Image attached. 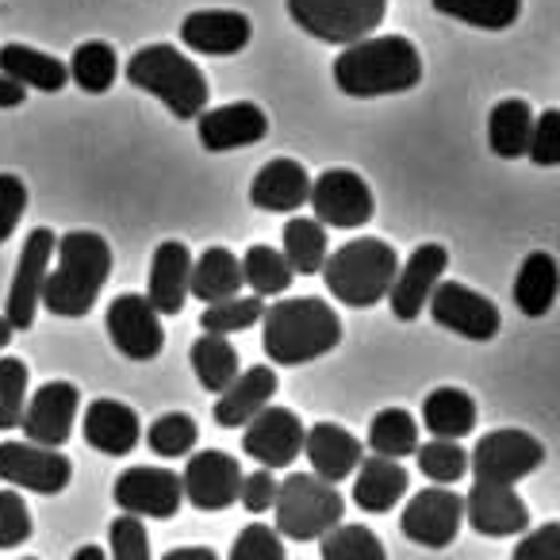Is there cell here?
<instances>
[{"instance_id": "1", "label": "cell", "mask_w": 560, "mask_h": 560, "mask_svg": "<svg viewBox=\"0 0 560 560\" xmlns=\"http://www.w3.org/2000/svg\"><path fill=\"white\" fill-rule=\"evenodd\" d=\"M58 265L47 269L43 300L50 315L81 319L96 307L101 289L112 277V246L96 231H70L55 242Z\"/></svg>"}, {"instance_id": "2", "label": "cell", "mask_w": 560, "mask_h": 560, "mask_svg": "<svg viewBox=\"0 0 560 560\" xmlns=\"http://www.w3.org/2000/svg\"><path fill=\"white\" fill-rule=\"evenodd\" d=\"M422 81V55L407 35H365L335 58V85L346 96H392Z\"/></svg>"}, {"instance_id": "3", "label": "cell", "mask_w": 560, "mask_h": 560, "mask_svg": "<svg viewBox=\"0 0 560 560\" xmlns=\"http://www.w3.org/2000/svg\"><path fill=\"white\" fill-rule=\"evenodd\" d=\"M342 342V319L327 300L296 296L261 312V346L272 365H307Z\"/></svg>"}, {"instance_id": "4", "label": "cell", "mask_w": 560, "mask_h": 560, "mask_svg": "<svg viewBox=\"0 0 560 560\" xmlns=\"http://www.w3.org/2000/svg\"><path fill=\"white\" fill-rule=\"evenodd\" d=\"M319 272L338 304L373 307L388 296L392 280L399 272V257L384 238H353L342 249L327 254Z\"/></svg>"}, {"instance_id": "5", "label": "cell", "mask_w": 560, "mask_h": 560, "mask_svg": "<svg viewBox=\"0 0 560 560\" xmlns=\"http://www.w3.org/2000/svg\"><path fill=\"white\" fill-rule=\"evenodd\" d=\"M127 81L142 93L158 96L177 119H196L208 108V78L170 43H150L127 62Z\"/></svg>"}, {"instance_id": "6", "label": "cell", "mask_w": 560, "mask_h": 560, "mask_svg": "<svg viewBox=\"0 0 560 560\" xmlns=\"http://www.w3.org/2000/svg\"><path fill=\"white\" fill-rule=\"evenodd\" d=\"M272 511H277V534L289 537V541H315L330 526H338L346 514V499L335 483L319 480L312 472H292L284 476V483H277V499H272Z\"/></svg>"}, {"instance_id": "7", "label": "cell", "mask_w": 560, "mask_h": 560, "mask_svg": "<svg viewBox=\"0 0 560 560\" xmlns=\"http://www.w3.org/2000/svg\"><path fill=\"white\" fill-rule=\"evenodd\" d=\"M289 16L296 20L300 32L350 47L384 24L388 0H289Z\"/></svg>"}, {"instance_id": "8", "label": "cell", "mask_w": 560, "mask_h": 560, "mask_svg": "<svg viewBox=\"0 0 560 560\" xmlns=\"http://www.w3.org/2000/svg\"><path fill=\"white\" fill-rule=\"evenodd\" d=\"M545 465V445L526 430H491L472 445L468 468L480 483H503L514 488L529 472Z\"/></svg>"}, {"instance_id": "9", "label": "cell", "mask_w": 560, "mask_h": 560, "mask_svg": "<svg viewBox=\"0 0 560 560\" xmlns=\"http://www.w3.org/2000/svg\"><path fill=\"white\" fill-rule=\"evenodd\" d=\"M58 234L50 226H35L27 234L24 249H20L16 272L9 284V304H4V323L12 330H32L39 319V300H43V280H47L50 257H55Z\"/></svg>"}, {"instance_id": "10", "label": "cell", "mask_w": 560, "mask_h": 560, "mask_svg": "<svg viewBox=\"0 0 560 560\" xmlns=\"http://www.w3.org/2000/svg\"><path fill=\"white\" fill-rule=\"evenodd\" d=\"M0 480L35 495H62L73 480V465L62 450L35 442H0Z\"/></svg>"}, {"instance_id": "11", "label": "cell", "mask_w": 560, "mask_h": 560, "mask_svg": "<svg viewBox=\"0 0 560 560\" xmlns=\"http://www.w3.org/2000/svg\"><path fill=\"white\" fill-rule=\"evenodd\" d=\"M427 307L438 327L453 330L468 342H491L499 335V307L460 280H438Z\"/></svg>"}, {"instance_id": "12", "label": "cell", "mask_w": 560, "mask_h": 560, "mask_svg": "<svg viewBox=\"0 0 560 560\" xmlns=\"http://www.w3.org/2000/svg\"><path fill=\"white\" fill-rule=\"evenodd\" d=\"M112 499L119 503L124 514L135 518H173L185 503L180 491V476L162 465H135L116 476Z\"/></svg>"}, {"instance_id": "13", "label": "cell", "mask_w": 560, "mask_h": 560, "mask_svg": "<svg viewBox=\"0 0 560 560\" xmlns=\"http://www.w3.org/2000/svg\"><path fill=\"white\" fill-rule=\"evenodd\" d=\"M242 430H246V434H242V450L265 468H284L304 453L307 427L292 407L265 404Z\"/></svg>"}, {"instance_id": "14", "label": "cell", "mask_w": 560, "mask_h": 560, "mask_svg": "<svg viewBox=\"0 0 560 560\" xmlns=\"http://www.w3.org/2000/svg\"><path fill=\"white\" fill-rule=\"evenodd\" d=\"M460 518H465V499L450 488H427L407 499V511L399 518V534L422 549H445L457 541Z\"/></svg>"}, {"instance_id": "15", "label": "cell", "mask_w": 560, "mask_h": 560, "mask_svg": "<svg viewBox=\"0 0 560 560\" xmlns=\"http://www.w3.org/2000/svg\"><path fill=\"white\" fill-rule=\"evenodd\" d=\"M307 203L315 208V219L323 226H365L373 219V188L353 170H327L315 177Z\"/></svg>"}, {"instance_id": "16", "label": "cell", "mask_w": 560, "mask_h": 560, "mask_svg": "<svg viewBox=\"0 0 560 560\" xmlns=\"http://www.w3.org/2000/svg\"><path fill=\"white\" fill-rule=\"evenodd\" d=\"M78 407H81L78 384L50 381L24 404L20 430L27 434V442L47 445V450H62L73 434V422H78Z\"/></svg>"}, {"instance_id": "17", "label": "cell", "mask_w": 560, "mask_h": 560, "mask_svg": "<svg viewBox=\"0 0 560 560\" xmlns=\"http://www.w3.org/2000/svg\"><path fill=\"white\" fill-rule=\"evenodd\" d=\"M108 338L124 358L131 361H154L165 346V330H162V315L150 307L147 296L139 292H124L108 304Z\"/></svg>"}, {"instance_id": "18", "label": "cell", "mask_w": 560, "mask_h": 560, "mask_svg": "<svg viewBox=\"0 0 560 560\" xmlns=\"http://www.w3.org/2000/svg\"><path fill=\"white\" fill-rule=\"evenodd\" d=\"M242 488V465L223 450H200L192 453V460L185 465L180 476V491L196 511H226L231 503H238Z\"/></svg>"}, {"instance_id": "19", "label": "cell", "mask_w": 560, "mask_h": 560, "mask_svg": "<svg viewBox=\"0 0 560 560\" xmlns=\"http://www.w3.org/2000/svg\"><path fill=\"white\" fill-rule=\"evenodd\" d=\"M445 265H450V249H445L442 242H427V246H419L407 257V265H399L396 280H392V289H388V304L396 319H404V323L419 319L430 292H434V284L442 280Z\"/></svg>"}, {"instance_id": "20", "label": "cell", "mask_w": 560, "mask_h": 560, "mask_svg": "<svg viewBox=\"0 0 560 560\" xmlns=\"http://www.w3.org/2000/svg\"><path fill=\"white\" fill-rule=\"evenodd\" d=\"M196 135L200 147L211 154H226V150L254 147L269 135V116L257 108L254 101H234L223 108H203L196 116Z\"/></svg>"}, {"instance_id": "21", "label": "cell", "mask_w": 560, "mask_h": 560, "mask_svg": "<svg viewBox=\"0 0 560 560\" xmlns=\"http://www.w3.org/2000/svg\"><path fill=\"white\" fill-rule=\"evenodd\" d=\"M249 35H254V24H249L246 12L208 9V12H188L180 20V39L196 55H211V58L238 55V50L249 47Z\"/></svg>"}, {"instance_id": "22", "label": "cell", "mask_w": 560, "mask_h": 560, "mask_svg": "<svg viewBox=\"0 0 560 560\" xmlns=\"http://www.w3.org/2000/svg\"><path fill=\"white\" fill-rule=\"evenodd\" d=\"M465 514H468V526L483 537H511L529 526V506L522 503L518 491L503 488V483L476 480L472 488H468Z\"/></svg>"}, {"instance_id": "23", "label": "cell", "mask_w": 560, "mask_h": 560, "mask_svg": "<svg viewBox=\"0 0 560 560\" xmlns=\"http://www.w3.org/2000/svg\"><path fill=\"white\" fill-rule=\"evenodd\" d=\"M307 192H312V173L292 158H272L257 170L249 185V203L272 215H284V211L292 215L307 203Z\"/></svg>"}, {"instance_id": "24", "label": "cell", "mask_w": 560, "mask_h": 560, "mask_svg": "<svg viewBox=\"0 0 560 560\" xmlns=\"http://www.w3.org/2000/svg\"><path fill=\"white\" fill-rule=\"evenodd\" d=\"M304 453L307 465L315 468L312 476H319L327 483H342L365 460V445L338 422H315L304 434Z\"/></svg>"}, {"instance_id": "25", "label": "cell", "mask_w": 560, "mask_h": 560, "mask_svg": "<svg viewBox=\"0 0 560 560\" xmlns=\"http://www.w3.org/2000/svg\"><path fill=\"white\" fill-rule=\"evenodd\" d=\"M188 269H192V249L185 242L170 238L154 249L150 257V289L147 300L158 315H177L185 312L188 300Z\"/></svg>"}, {"instance_id": "26", "label": "cell", "mask_w": 560, "mask_h": 560, "mask_svg": "<svg viewBox=\"0 0 560 560\" xmlns=\"http://www.w3.org/2000/svg\"><path fill=\"white\" fill-rule=\"evenodd\" d=\"M81 434L104 457H127L139 445L142 427H139V415L127 404H119V399H96V404H89Z\"/></svg>"}, {"instance_id": "27", "label": "cell", "mask_w": 560, "mask_h": 560, "mask_svg": "<svg viewBox=\"0 0 560 560\" xmlns=\"http://www.w3.org/2000/svg\"><path fill=\"white\" fill-rule=\"evenodd\" d=\"M277 384L280 381L269 365L246 369V373H238L223 392H219V404L211 407V415H215V422L226 430L246 427V422L254 419V415L261 411L272 396H277Z\"/></svg>"}, {"instance_id": "28", "label": "cell", "mask_w": 560, "mask_h": 560, "mask_svg": "<svg viewBox=\"0 0 560 560\" xmlns=\"http://www.w3.org/2000/svg\"><path fill=\"white\" fill-rule=\"evenodd\" d=\"M0 73L16 81L20 89H35V93H62L70 85V70L58 62L55 55H43L24 43H4L0 47Z\"/></svg>"}, {"instance_id": "29", "label": "cell", "mask_w": 560, "mask_h": 560, "mask_svg": "<svg viewBox=\"0 0 560 560\" xmlns=\"http://www.w3.org/2000/svg\"><path fill=\"white\" fill-rule=\"evenodd\" d=\"M358 480H353V503L369 514H388L399 499L407 495V468L396 465V460H384V457H369L361 460L358 468Z\"/></svg>"}, {"instance_id": "30", "label": "cell", "mask_w": 560, "mask_h": 560, "mask_svg": "<svg viewBox=\"0 0 560 560\" xmlns=\"http://www.w3.org/2000/svg\"><path fill=\"white\" fill-rule=\"evenodd\" d=\"M242 292V265L231 249L211 246L196 257V265L188 269V296H196L200 304H219Z\"/></svg>"}, {"instance_id": "31", "label": "cell", "mask_w": 560, "mask_h": 560, "mask_svg": "<svg viewBox=\"0 0 560 560\" xmlns=\"http://www.w3.org/2000/svg\"><path fill=\"white\" fill-rule=\"evenodd\" d=\"M557 289H560L557 257L545 254V249H534L518 265V277H514V304H518V312L529 315V319H541L557 304Z\"/></svg>"}, {"instance_id": "32", "label": "cell", "mask_w": 560, "mask_h": 560, "mask_svg": "<svg viewBox=\"0 0 560 560\" xmlns=\"http://www.w3.org/2000/svg\"><path fill=\"white\" fill-rule=\"evenodd\" d=\"M534 108L518 96L499 101L488 112V147L495 158H522L529 150V135H534Z\"/></svg>"}, {"instance_id": "33", "label": "cell", "mask_w": 560, "mask_h": 560, "mask_svg": "<svg viewBox=\"0 0 560 560\" xmlns=\"http://www.w3.org/2000/svg\"><path fill=\"white\" fill-rule=\"evenodd\" d=\"M476 399L460 388H434L422 399V427L434 438H465L476 427Z\"/></svg>"}, {"instance_id": "34", "label": "cell", "mask_w": 560, "mask_h": 560, "mask_svg": "<svg viewBox=\"0 0 560 560\" xmlns=\"http://www.w3.org/2000/svg\"><path fill=\"white\" fill-rule=\"evenodd\" d=\"M369 450H373V457L384 460L411 457L419 450V422H415V415L404 411V407L376 411L373 422H369Z\"/></svg>"}, {"instance_id": "35", "label": "cell", "mask_w": 560, "mask_h": 560, "mask_svg": "<svg viewBox=\"0 0 560 560\" xmlns=\"http://www.w3.org/2000/svg\"><path fill=\"white\" fill-rule=\"evenodd\" d=\"M188 361H192L196 381H200L208 392H215V396L234 381V376L242 373L238 350H234V346L226 342L223 335H200L192 342V353H188Z\"/></svg>"}, {"instance_id": "36", "label": "cell", "mask_w": 560, "mask_h": 560, "mask_svg": "<svg viewBox=\"0 0 560 560\" xmlns=\"http://www.w3.org/2000/svg\"><path fill=\"white\" fill-rule=\"evenodd\" d=\"M327 226L319 219H289L284 223V261L300 277H315L327 261Z\"/></svg>"}, {"instance_id": "37", "label": "cell", "mask_w": 560, "mask_h": 560, "mask_svg": "<svg viewBox=\"0 0 560 560\" xmlns=\"http://www.w3.org/2000/svg\"><path fill=\"white\" fill-rule=\"evenodd\" d=\"M238 265H242V289H249L257 300L284 296L292 277H296V272L289 269V261H284V254L272 246H249Z\"/></svg>"}, {"instance_id": "38", "label": "cell", "mask_w": 560, "mask_h": 560, "mask_svg": "<svg viewBox=\"0 0 560 560\" xmlns=\"http://www.w3.org/2000/svg\"><path fill=\"white\" fill-rule=\"evenodd\" d=\"M70 78L78 89H85V93H108L112 85H116V73H119V58H116V47L112 43H81L78 50H73L70 58Z\"/></svg>"}, {"instance_id": "39", "label": "cell", "mask_w": 560, "mask_h": 560, "mask_svg": "<svg viewBox=\"0 0 560 560\" xmlns=\"http://www.w3.org/2000/svg\"><path fill=\"white\" fill-rule=\"evenodd\" d=\"M430 4L442 16L483 27V32H503L522 16V0H430Z\"/></svg>"}, {"instance_id": "40", "label": "cell", "mask_w": 560, "mask_h": 560, "mask_svg": "<svg viewBox=\"0 0 560 560\" xmlns=\"http://www.w3.org/2000/svg\"><path fill=\"white\" fill-rule=\"evenodd\" d=\"M323 560H388L384 541L376 537V529L353 526V522H338L319 537Z\"/></svg>"}, {"instance_id": "41", "label": "cell", "mask_w": 560, "mask_h": 560, "mask_svg": "<svg viewBox=\"0 0 560 560\" xmlns=\"http://www.w3.org/2000/svg\"><path fill=\"white\" fill-rule=\"evenodd\" d=\"M265 304L257 296H231L219 300V304H208L200 312V327L203 335H238V330H249L254 323H261Z\"/></svg>"}, {"instance_id": "42", "label": "cell", "mask_w": 560, "mask_h": 560, "mask_svg": "<svg viewBox=\"0 0 560 560\" xmlns=\"http://www.w3.org/2000/svg\"><path fill=\"white\" fill-rule=\"evenodd\" d=\"M415 457H419L422 476L434 480L438 488L465 480V472H468V453L460 450V442H453V438H434V442L419 445Z\"/></svg>"}, {"instance_id": "43", "label": "cell", "mask_w": 560, "mask_h": 560, "mask_svg": "<svg viewBox=\"0 0 560 560\" xmlns=\"http://www.w3.org/2000/svg\"><path fill=\"white\" fill-rule=\"evenodd\" d=\"M196 438H200L196 419H188L185 411L162 415V419H154V422H150V430H147V445L165 460L188 457V453H192V445H196Z\"/></svg>"}, {"instance_id": "44", "label": "cell", "mask_w": 560, "mask_h": 560, "mask_svg": "<svg viewBox=\"0 0 560 560\" xmlns=\"http://www.w3.org/2000/svg\"><path fill=\"white\" fill-rule=\"evenodd\" d=\"M27 404V365L20 358H0V430H16Z\"/></svg>"}, {"instance_id": "45", "label": "cell", "mask_w": 560, "mask_h": 560, "mask_svg": "<svg viewBox=\"0 0 560 560\" xmlns=\"http://www.w3.org/2000/svg\"><path fill=\"white\" fill-rule=\"evenodd\" d=\"M284 557H289V552H284V537H280L272 526L254 522V526H246L238 537H234L231 557L226 560H284Z\"/></svg>"}, {"instance_id": "46", "label": "cell", "mask_w": 560, "mask_h": 560, "mask_svg": "<svg viewBox=\"0 0 560 560\" xmlns=\"http://www.w3.org/2000/svg\"><path fill=\"white\" fill-rule=\"evenodd\" d=\"M108 549H112V560H150V537H147L142 518H135V514L112 518Z\"/></svg>"}, {"instance_id": "47", "label": "cell", "mask_w": 560, "mask_h": 560, "mask_svg": "<svg viewBox=\"0 0 560 560\" xmlns=\"http://www.w3.org/2000/svg\"><path fill=\"white\" fill-rule=\"evenodd\" d=\"M32 537V511L24 495L16 491H0V549H16Z\"/></svg>"}, {"instance_id": "48", "label": "cell", "mask_w": 560, "mask_h": 560, "mask_svg": "<svg viewBox=\"0 0 560 560\" xmlns=\"http://www.w3.org/2000/svg\"><path fill=\"white\" fill-rule=\"evenodd\" d=\"M27 211V185L16 173H0V246L12 238Z\"/></svg>"}, {"instance_id": "49", "label": "cell", "mask_w": 560, "mask_h": 560, "mask_svg": "<svg viewBox=\"0 0 560 560\" xmlns=\"http://www.w3.org/2000/svg\"><path fill=\"white\" fill-rule=\"evenodd\" d=\"M529 158L537 165H560V112L549 108L534 119V135H529Z\"/></svg>"}, {"instance_id": "50", "label": "cell", "mask_w": 560, "mask_h": 560, "mask_svg": "<svg viewBox=\"0 0 560 560\" xmlns=\"http://www.w3.org/2000/svg\"><path fill=\"white\" fill-rule=\"evenodd\" d=\"M511 560H560V522H545V526L529 529L514 545Z\"/></svg>"}, {"instance_id": "51", "label": "cell", "mask_w": 560, "mask_h": 560, "mask_svg": "<svg viewBox=\"0 0 560 560\" xmlns=\"http://www.w3.org/2000/svg\"><path fill=\"white\" fill-rule=\"evenodd\" d=\"M272 499H277V476H272V468H257V472L242 476L238 503L246 506L249 514L272 511Z\"/></svg>"}, {"instance_id": "52", "label": "cell", "mask_w": 560, "mask_h": 560, "mask_svg": "<svg viewBox=\"0 0 560 560\" xmlns=\"http://www.w3.org/2000/svg\"><path fill=\"white\" fill-rule=\"evenodd\" d=\"M162 560H219L215 549H208V545H180V549H170Z\"/></svg>"}, {"instance_id": "53", "label": "cell", "mask_w": 560, "mask_h": 560, "mask_svg": "<svg viewBox=\"0 0 560 560\" xmlns=\"http://www.w3.org/2000/svg\"><path fill=\"white\" fill-rule=\"evenodd\" d=\"M27 101V89H20L16 81H9L0 73V108H20Z\"/></svg>"}, {"instance_id": "54", "label": "cell", "mask_w": 560, "mask_h": 560, "mask_svg": "<svg viewBox=\"0 0 560 560\" xmlns=\"http://www.w3.org/2000/svg\"><path fill=\"white\" fill-rule=\"evenodd\" d=\"M70 560H108V552H104L101 545H81V549L73 552Z\"/></svg>"}, {"instance_id": "55", "label": "cell", "mask_w": 560, "mask_h": 560, "mask_svg": "<svg viewBox=\"0 0 560 560\" xmlns=\"http://www.w3.org/2000/svg\"><path fill=\"white\" fill-rule=\"evenodd\" d=\"M12 335H16V330H12L9 323H4V315H0V350H4V346L12 342Z\"/></svg>"}, {"instance_id": "56", "label": "cell", "mask_w": 560, "mask_h": 560, "mask_svg": "<svg viewBox=\"0 0 560 560\" xmlns=\"http://www.w3.org/2000/svg\"><path fill=\"white\" fill-rule=\"evenodd\" d=\"M20 560H39V557H20Z\"/></svg>"}]
</instances>
